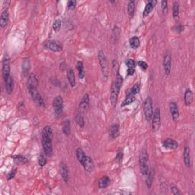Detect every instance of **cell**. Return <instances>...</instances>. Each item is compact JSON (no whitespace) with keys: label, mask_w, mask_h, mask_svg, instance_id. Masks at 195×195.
<instances>
[{"label":"cell","mask_w":195,"mask_h":195,"mask_svg":"<svg viewBox=\"0 0 195 195\" xmlns=\"http://www.w3.org/2000/svg\"><path fill=\"white\" fill-rule=\"evenodd\" d=\"M123 82V79L119 74H117V79L114 81L111 85V95H110V101L111 105L113 107H115L117 102V98H118L119 92H120V87H121Z\"/></svg>","instance_id":"obj_1"},{"label":"cell","mask_w":195,"mask_h":195,"mask_svg":"<svg viewBox=\"0 0 195 195\" xmlns=\"http://www.w3.org/2000/svg\"><path fill=\"white\" fill-rule=\"evenodd\" d=\"M139 169L143 175H146L149 171V156L146 149H143L139 155Z\"/></svg>","instance_id":"obj_2"},{"label":"cell","mask_w":195,"mask_h":195,"mask_svg":"<svg viewBox=\"0 0 195 195\" xmlns=\"http://www.w3.org/2000/svg\"><path fill=\"white\" fill-rule=\"evenodd\" d=\"M152 100L150 97L146 98L143 104V111L145 117L147 121H150L153 115V105H152Z\"/></svg>","instance_id":"obj_3"},{"label":"cell","mask_w":195,"mask_h":195,"mask_svg":"<svg viewBox=\"0 0 195 195\" xmlns=\"http://www.w3.org/2000/svg\"><path fill=\"white\" fill-rule=\"evenodd\" d=\"M98 60L102 75L105 79H107L108 76V65H107V58H106L105 53L102 50L98 52Z\"/></svg>","instance_id":"obj_4"},{"label":"cell","mask_w":195,"mask_h":195,"mask_svg":"<svg viewBox=\"0 0 195 195\" xmlns=\"http://www.w3.org/2000/svg\"><path fill=\"white\" fill-rule=\"evenodd\" d=\"M28 92H29L30 95L32 98L33 101L39 106H44V102L42 98L41 95H40L39 92L38 90V86H30L28 87Z\"/></svg>","instance_id":"obj_5"},{"label":"cell","mask_w":195,"mask_h":195,"mask_svg":"<svg viewBox=\"0 0 195 195\" xmlns=\"http://www.w3.org/2000/svg\"><path fill=\"white\" fill-rule=\"evenodd\" d=\"M45 48L53 52H60L63 50V45L60 42L55 40H50L44 43Z\"/></svg>","instance_id":"obj_6"},{"label":"cell","mask_w":195,"mask_h":195,"mask_svg":"<svg viewBox=\"0 0 195 195\" xmlns=\"http://www.w3.org/2000/svg\"><path fill=\"white\" fill-rule=\"evenodd\" d=\"M53 109L57 115H60L63 111V99L62 96L58 95L53 100Z\"/></svg>","instance_id":"obj_7"},{"label":"cell","mask_w":195,"mask_h":195,"mask_svg":"<svg viewBox=\"0 0 195 195\" xmlns=\"http://www.w3.org/2000/svg\"><path fill=\"white\" fill-rule=\"evenodd\" d=\"M152 130L154 131H157L159 129L160 127V121H161V114L159 108H156L155 111L153 112V115H152Z\"/></svg>","instance_id":"obj_8"},{"label":"cell","mask_w":195,"mask_h":195,"mask_svg":"<svg viewBox=\"0 0 195 195\" xmlns=\"http://www.w3.org/2000/svg\"><path fill=\"white\" fill-rule=\"evenodd\" d=\"M2 75L3 79L8 78L10 75V59L8 54H6L2 60Z\"/></svg>","instance_id":"obj_9"},{"label":"cell","mask_w":195,"mask_h":195,"mask_svg":"<svg viewBox=\"0 0 195 195\" xmlns=\"http://www.w3.org/2000/svg\"><path fill=\"white\" fill-rule=\"evenodd\" d=\"M163 68H164L165 73L169 75L171 73V55L169 52L165 54L164 59H163Z\"/></svg>","instance_id":"obj_10"},{"label":"cell","mask_w":195,"mask_h":195,"mask_svg":"<svg viewBox=\"0 0 195 195\" xmlns=\"http://www.w3.org/2000/svg\"><path fill=\"white\" fill-rule=\"evenodd\" d=\"M42 146H43V151L47 156H50L53 154V146H52V140L49 139H42Z\"/></svg>","instance_id":"obj_11"},{"label":"cell","mask_w":195,"mask_h":195,"mask_svg":"<svg viewBox=\"0 0 195 195\" xmlns=\"http://www.w3.org/2000/svg\"><path fill=\"white\" fill-rule=\"evenodd\" d=\"M82 166L84 167L85 170L88 171V172H92L95 170V164H94V162L92 159V158L89 157V156H86L83 164H82Z\"/></svg>","instance_id":"obj_12"},{"label":"cell","mask_w":195,"mask_h":195,"mask_svg":"<svg viewBox=\"0 0 195 195\" xmlns=\"http://www.w3.org/2000/svg\"><path fill=\"white\" fill-rule=\"evenodd\" d=\"M4 82L6 92H7L8 95H11L12 93L13 89H14V81H13L12 77L11 75H9L8 78L5 79Z\"/></svg>","instance_id":"obj_13"},{"label":"cell","mask_w":195,"mask_h":195,"mask_svg":"<svg viewBox=\"0 0 195 195\" xmlns=\"http://www.w3.org/2000/svg\"><path fill=\"white\" fill-rule=\"evenodd\" d=\"M169 108H170V112L171 114V117H172L173 120L175 122L178 121L179 117V111L178 105L175 102H171L170 105H169Z\"/></svg>","instance_id":"obj_14"},{"label":"cell","mask_w":195,"mask_h":195,"mask_svg":"<svg viewBox=\"0 0 195 195\" xmlns=\"http://www.w3.org/2000/svg\"><path fill=\"white\" fill-rule=\"evenodd\" d=\"M162 146L163 147L166 148V149H175L179 147V143H177V141H175L173 139H165L162 142Z\"/></svg>","instance_id":"obj_15"},{"label":"cell","mask_w":195,"mask_h":195,"mask_svg":"<svg viewBox=\"0 0 195 195\" xmlns=\"http://www.w3.org/2000/svg\"><path fill=\"white\" fill-rule=\"evenodd\" d=\"M60 173L61 175L62 178H63V181L66 183L68 182L69 181V171L68 168H67L66 165L63 162H61L60 164Z\"/></svg>","instance_id":"obj_16"},{"label":"cell","mask_w":195,"mask_h":195,"mask_svg":"<svg viewBox=\"0 0 195 195\" xmlns=\"http://www.w3.org/2000/svg\"><path fill=\"white\" fill-rule=\"evenodd\" d=\"M120 134V126L118 124H112L109 129V135L111 139H116Z\"/></svg>","instance_id":"obj_17"},{"label":"cell","mask_w":195,"mask_h":195,"mask_svg":"<svg viewBox=\"0 0 195 195\" xmlns=\"http://www.w3.org/2000/svg\"><path fill=\"white\" fill-rule=\"evenodd\" d=\"M8 20H9V12L6 8L3 10L1 14V18H0V26L2 28H5L8 25Z\"/></svg>","instance_id":"obj_18"},{"label":"cell","mask_w":195,"mask_h":195,"mask_svg":"<svg viewBox=\"0 0 195 195\" xmlns=\"http://www.w3.org/2000/svg\"><path fill=\"white\" fill-rule=\"evenodd\" d=\"M89 95L88 94H85V95H83L79 105L80 110L82 111H86L88 108V107H89Z\"/></svg>","instance_id":"obj_19"},{"label":"cell","mask_w":195,"mask_h":195,"mask_svg":"<svg viewBox=\"0 0 195 195\" xmlns=\"http://www.w3.org/2000/svg\"><path fill=\"white\" fill-rule=\"evenodd\" d=\"M184 165L187 168H189L191 166V150H190L189 146H186L184 149Z\"/></svg>","instance_id":"obj_20"},{"label":"cell","mask_w":195,"mask_h":195,"mask_svg":"<svg viewBox=\"0 0 195 195\" xmlns=\"http://www.w3.org/2000/svg\"><path fill=\"white\" fill-rule=\"evenodd\" d=\"M30 70H31V63H30L29 60L26 59V60H23L22 65H21V71H22L23 76H28L29 75Z\"/></svg>","instance_id":"obj_21"},{"label":"cell","mask_w":195,"mask_h":195,"mask_svg":"<svg viewBox=\"0 0 195 195\" xmlns=\"http://www.w3.org/2000/svg\"><path fill=\"white\" fill-rule=\"evenodd\" d=\"M156 3H157V2L156 1H149L148 2L147 4L146 5L145 9H144V11H143V17L148 16L149 14H150L151 11L153 10L155 5H156Z\"/></svg>","instance_id":"obj_22"},{"label":"cell","mask_w":195,"mask_h":195,"mask_svg":"<svg viewBox=\"0 0 195 195\" xmlns=\"http://www.w3.org/2000/svg\"><path fill=\"white\" fill-rule=\"evenodd\" d=\"M146 176H147V178H146V184L148 188H150L154 180V176H155L154 169H149V171H148V174L146 175Z\"/></svg>","instance_id":"obj_23"},{"label":"cell","mask_w":195,"mask_h":195,"mask_svg":"<svg viewBox=\"0 0 195 195\" xmlns=\"http://www.w3.org/2000/svg\"><path fill=\"white\" fill-rule=\"evenodd\" d=\"M194 101V95L191 90L187 89L184 93V103L186 105H191Z\"/></svg>","instance_id":"obj_24"},{"label":"cell","mask_w":195,"mask_h":195,"mask_svg":"<svg viewBox=\"0 0 195 195\" xmlns=\"http://www.w3.org/2000/svg\"><path fill=\"white\" fill-rule=\"evenodd\" d=\"M13 161L17 165H25L28 162V159L25 157V156H21V155H16L12 157Z\"/></svg>","instance_id":"obj_25"},{"label":"cell","mask_w":195,"mask_h":195,"mask_svg":"<svg viewBox=\"0 0 195 195\" xmlns=\"http://www.w3.org/2000/svg\"><path fill=\"white\" fill-rule=\"evenodd\" d=\"M111 183V180L108 176H103L99 180L98 187L99 188H106L108 187Z\"/></svg>","instance_id":"obj_26"},{"label":"cell","mask_w":195,"mask_h":195,"mask_svg":"<svg viewBox=\"0 0 195 195\" xmlns=\"http://www.w3.org/2000/svg\"><path fill=\"white\" fill-rule=\"evenodd\" d=\"M67 78H68L69 82L72 87H74L75 85V77L74 71L72 69H69L67 70Z\"/></svg>","instance_id":"obj_27"},{"label":"cell","mask_w":195,"mask_h":195,"mask_svg":"<svg viewBox=\"0 0 195 195\" xmlns=\"http://www.w3.org/2000/svg\"><path fill=\"white\" fill-rule=\"evenodd\" d=\"M75 152H76L77 159H78L79 162L81 163V165H82L83 164L84 161H85V158H86L87 156L85 155V152L82 150L81 148H78V149H76V151H75Z\"/></svg>","instance_id":"obj_28"},{"label":"cell","mask_w":195,"mask_h":195,"mask_svg":"<svg viewBox=\"0 0 195 195\" xmlns=\"http://www.w3.org/2000/svg\"><path fill=\"white\" fill-rule=\"evenodd\" d=\"M140 45V41H139V38L137 36H134L131 38L130 39V46L131 48L137 49L138 48Z\"/></svg>","instance_id":"obj_29"},{"label":"cell","mask_w":195,"mask_h":195,"mask_svg":"<svg viewBox=\"0 0 195 195\" xmlns=\"http://www.w3.org/2000/svg\"><path fill=\"white\" fill-rule=\"evenodd\" d=\"M173 17L175 19H178L179 17V4L178 2H173Z\"/></svg>","instance_id":"obj_30"},{"label":"cell","mask_w":195,"mask_h":195,"mask_svg":"<svg viewBox=\"0 0 195 195\" xmlns=\"http://www.w3.org/2000/svg\"><path fill=\"white\" fill-rule=\"evenodd\" d=\"M63 131L66 136H69L71 133V127H70V121L69 120H66L63 126Z\"/></svg>","instance_id":"obj_31"},{"label":"cell","mask_w":195,"mask_h":195,"mask_svg":"<svg viewBox=\"0 0 195 195\" xmlns=\"http://www.w3.org/2000/svg\"><path fill=\"white\" fill-rule=\"evenodd\" d=\"M76 68H77V70H78L79 76V78L83 79L84 76H85V70H84V66L82 62L79 61L78 63H77Z\"/></svg>","instance_id":"obj_32"},{"label":"cell","mask_w":195,"mask_h":195,"mask_svg":"<svg viewBox=\"0 0 195 195\" xmlns=\"http://www.w3.org/2000/svg\"><path fill=\"white\" fill-rule=\"evenodd\" d=\"M139 91H140V85H139V83H136V84H134V85H133L132 88H131L130 90L129 91L128 95H135L139 93Z\"/></svg>","instance_id":"obj_33"},{"label":"cell","mask_w":195,"mask_h":195,"mask_svg":"<svg viewBox=\"0 0 195 195\" xmlns=\"http://www.w3.org/2000/svg\"><path fill=\"white\" fill-rule=\"evenodd\" d=\"M134 101H135V95H128L127 96V98H125V100L123 102L121 107H124V106H126V105H130V104H132Z\"/></svg>","instance_id":"obj_34"},{"label":"cell","mask_w":195,"mask_h":195,"mask_svg":"<svg viewBox=\"0 0 195 195\" xmlns=\"http://www.w3.org/2000/svg\"><path fill=\"white\" fill-rule=\"evenodd\" d=\"M127 12L130 16H133L135 12V2L130 1L127 6Z\"/></svg>","instance_id":"obj_35"},{"label":"cell","mask_w":195,"mask_h":195,"mask_svg":"<svg viewBox=\"0 0 195 195\" xmlns=\"http://www.w3.org/2000/svg\"><path fill=\"white\" fill-rule=\"evenodd\" d=\"M75 121H76L77 124H78L79 127H83L84 125H85V121H84V118L81 115V114H78V115L75 117Z\"/></svg>","instance_id":"obj_36"},{"label":"cell","mask_w":195,"mask_h":195,"mask_svg":"<svg viewBox=\"0 0 195 195\" xmlns=\"http://www.w3.org/2000/svg\"><path fill=\"white\" fill-rule=\"evenodd\" d=\"M61 25H62L61 21L59 19L56 20V21L53 22V30H54V31H60V28H61Z\"/></svg>","instance_id":"obj_37"},{"label":"cell","mask_w":195,"mask_h":195,"mask_svg":"<svg viewBox=\"0 0 195 195\" xmlns=\"http://www.w3.org/2000/svg\"><path fill=\"white\" fill-rule=\"evenodd\" d=\"M38 164L40 165V166L43 167L45 165L47 164V159L43 155H41L39 157V159H38Z\"/></svg>","instance_id":"obj_38"},{"label":"cell","mask_w":195,"mask_h":195,"mask_svg":"<svg viewBox=\"0 0 195 195\" xmlns=\"http://www.w3.org/2000/svg\"><path fill=\"white\" fill-rule=\"evenodd\" d=\"M125 63L127 65V66L129 67V68H134L136 65L135 60H132V59H129V60H126Z\"/></svg>","instance_id":"obj_39"},{"label":"cell","mask_w":195,"mask_h":195,"mask_svg":"<svg viewBox=\"0 0 195 195\" xmlns=\"http://www.w3.org/2000/svg\"><path fill=\"white\" fill-rule=\"evenodd\" d=\"M171 193H172V194L174 195L181 194V192L179 191V188H178L177 187H176V186H175V185H171Z\"/></svg>","instance_id":"obj_40"},{"label":"cell","mask_w":195,"mask_h":195,"mask_svg":"<svg viewBox=\"0 0 195 195\" xmlns=\"http://www.w3.org/2000/svg\"><path fill=\"white\" fill-rule=\"evenodd\" d=\"M16 173H17V169H12V170H11V171H10V172L8 174V175H7V179H8V180L12 179L13 178H14L15 176H16Z\"/></svg>","instance_id":"obj_41"},{"label":"cell","mask_w":195,"mask_h":195,"mask_svg":"<svg viewBox=\"0 0 195 195\" xmlns=\"http://www.w3.org/2000/svg\"><path fill=\"white\" fill-rule=\"evenodd\" d=\"M123 159V152H118L116 155L115 157V161L117 163H120L122 161Z\"/></svg>","instance_id":"obj_42"},{"label":"cell","mask_w":195,"mask_h":195,"mask_svg":"<svg viewBox=\"0 0 195 195\" xmlns=\"http://www.w3.org/2000/svg\"><path fill=\"white\" fill-rule=\"evenodd\" d=\"M138 64L139 66V67H140V68L142 69L143 70H147L148 65H147V63H146V62L143 61V60H140V61H139Z\"/></svg>","instance_id":"obj_43"},{"label":"cell","mask_w":195,"mask_h":195,"mask_svg":"<svg viewBox=\"0 0 195 195\" xmlns=\"http://www.w3.org/2000/svg\"><path fill=\"white\" fill-rule=\"evenodd\" d=\"M162 9L163 13L167 12V10H168V2L167 1L162 2Z\"/></svg>","instance_id":"obj_44"},{"label":"cell","mask_w":195,"mask_h":195,"mask_svg":"<svg viewBox=\"0 0 195 195\" xmlns=\"http://www.w3.org/2000/svg\"><path fill=\"white\" fill-rule=\"evenodd\" d=\"M76 6V2L73 1V0H71V1L68 2V8L70 9H74Z\"/></svg>","instance_id":"obj_45"},{"label":"cell","mask_w":195,"mask_h":195,"mask_svg":"<svg viewBox=\"0 0 195 195\" xmlns=\"http://www.w3.org/2000/svg\"><path fill=\"white\" fill-rule=\"evenodd\" d=\"M113 70L114 74H118V63L116 60H114L113 62Z\"/></svg>","instance_id":"obj_46"},{"label":"cell","mask_w":195,"mask_h":195,"mask_svg":"<svg viewBox=\"0 0 195 195\" xmlns=\"http://www.w3.org/2000/svg\"><path fill=\"white\" fill-rule=\"evenodd\" d=\"M183 29H184V26H182L181 25H178V26L174 27V28H173V30H174L175 32H178V33L181 32V31H183Z\"/></svg>","instance_id":"obj_47"},{"label":"cell","mask_w":195,"mask_h":195,"mask_svg":"<svg viewBox=\"0 0 195 195\" xmlns=\"http://www.w3.org/2000/svg\"><path fill=\"white\" fill-rule=\"evenodd\" d=\"M134 73H135V69L128 68V70H127V75H133Z\"/></svg>","instance_id":"obj_48"}]
</instances>
